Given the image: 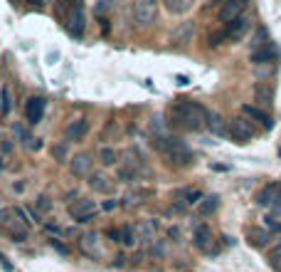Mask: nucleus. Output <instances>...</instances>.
Returning <instances> with one entry per match:
<instances>
[{
    "label": "nucleus",
    "mask_w": 281,
    "mask_h": 272,
    "mask_svg": "<svg viewBox=\"0 0 281 272\" xmlns=\"http://www.w3.org/2000/svg\"><path fill=\"white\" fill-rule=\"evenodd\" d=\"M247 5H249V0H225L220 5V23H225V25L234 23L237 18L244 15Z\"/></svg>",
    "instance_id": "obj_8"
},
{
    "label": "nucleus",
    "mask_w": 281,
    "mask_h": 272,
    "mask_svg": "<svg viewBox=\"0 0 281 272\" xmlns=\"http://www.w3.org/2000/svg\"><path fill=\"white\" fill-rule=\"evenodd\" d=\"M249 28H252V23H249V18H247V15L237 18L234 23H229V25H225V30H227V40H232V42L242 40V37H244V35L249 32Z\"/></svg>",
    "instance_id": "obj_13"
},
{
    "label": "nucleus",
    "mask_w": 281,
    "mask_h": 272,
    "mask_svg": "<svg viewBox=\"0 0 281 272\" xmlns=\"http://www.w3.org/2000/svg\"><path fill=\"white\" fill-rule=\"evenodd\" d=\"M210 47H217V45H222L227 40V30H215V32H210Z\"/></svg>",
    "instance_id": "obj_30"
},
{
    "label": "nucleus",
    "mask_w": 281,
    "mask_h": 272,
    "mask_svg": "<svg viewBox=\"0 0 281 272\" xmlns=\"http://www.w3.org/2000/svg\"><path fill=\"white\" fill-rule=\"evenodd\" d=\"M89 186L94 188V191H99V193H111V181L104 176V173H89Z\"/></svg>",
    "instance_id": "obj_22"
},
{
    "label": "nucleus",
    "mask_w": 281,
    "mask_h": 272,
    "mask_svg": "<svg viewBox=\"0 0 281 272\" xmlns=\"http://www.w3.org/2000/svg\"><path fill=\"white\" fill-rule=\"evenodd\" d=\"M266 228H269L271 233H281V223L276 218H266Z\"/></svg>",
    "instance_id": "obj_33"
},
{
    "label": "nucleus",
    "mask_w": 281,
    "mask_h": 272,
    "mask_svg": "<svg viewBox=\"0 0 281 272\" xmlns=\"http://www.w3.org/2000/svg\"><path fill=\"white\" fill-rule=\"evenodd\" d=\"M193 35H195V25H193V23H185L183 28H178V30L173 32V42L183 45V42H188Z\"/></svg>",
    "instance_id": "obj_26"
},
{
    "label": "nucleus",
    "mask_w": 281,
    "mask_h": 272,
    "mask_svg": "<svg viewBox=\"0 0 281 272\" xmlns=\"http://www.w3.org/2000/svg\"><path fill=\"white\" fill-rule=\"evenodd\" d=\"M254 97H256V102H259V104H264V107H269V104L274 102V89H271L269 84H264V82H259V84L254 87Z\"/></svg>",
    "instance_id": "obj_23"
},
{
    "label": "nucleus",
    "mask_w": 281,
    "mask_h": 272,
    "mask_svg": "<svg viewBox=\"0 0 281 272\" xmlns=\"http://www.w3.org/2000/svg\"><path fill=\"white\" fill-rule=\"evenodd\" d=\"M32 3H37V5H42V0H32Z\"/></svg>",
    "instance_id": "obj_39"
},
{
    "label": "nucleus",
    "mask_w": 281,
    "mask_h": 272,
    "mask_svg": "<svg viewBox=\"0 0 281 272\" xmlns=\"http://www.w3.org/2000/svg\"><path fill=\"white\" fill-rule=\"evenodd\" d=\"M67 211H69V215H72L77 223H89V220L96 215L99 208H96V203H94V201H89V198H77L74 203H69V208H67Z\"/></svg>",
    "instance_id": "obj_6"
},
{
    "label": "nucleus",
    "mask_w": 281,
    "mask_h": 272,
    "mask_svg": "<svg viewBox=\"0 0 281 272\" xmlns=\"http://www.w3.org/2000/svg\"><path fill=\"white\" fill-rule=\"evenodd\" d=\"M136 230L140 233V240H151L153 238V223H140V225H136Z\"/></svg>",
    "instance_id": "obj_31"
},
{
    "label": "nucleus",
    "mask_w": 281,
    "mask_h": 272,
    "mask_svg": "<svg viewBox=\"0 0 281 272\" xmlns=\"http://www.w3.org/2000/svg\"><path fill=\"white\" fill-rule=\"evenodd\" d=\"M69 32L74 35V37H82L86 30V18H84V5H82V0H77L72 8H69Z\"/></svg>",
    "instance_id": "obj_9"
},
{
    "label": "nucleus",
    "mask_w": 281,
    "mask_h": 272,
    "mask_svg": "<svg viewBox=\"0 0 281 272\" xmlns=\"http://www.w3.org/2000/svg\"><path fill=\"white\" fill-rule=\"evenodd\" d=\"M86 131H89V119L79 117V119H74V121L67 124L64 136H67V141H82V139L86 136Z\"/></svg>",
    "instance_id": "obj_14"
},
{
    "label": "nucleus",
    "mask_w": 281,
    "mask_h": 272,
    "mask_svg": "<svg viewBox=\"0 0 281 272\" xmlns=\"http://www.w3.org/2000/svg\"><path fill=\"white\" fill-rule=\"evenodd\" d=\"M227 124H229V139L237 141V144H247V141H252L254 136H256V126H254V121L247 114L234 117Z\"/></svg>",
    "instance_id": "obj_3"
},
{
    "label": "nucleus",
    "mask_w": 281,
    "mask_h": 272,
    "mask_svg": "<svg viewBox=\"0 0 281 272\" xmlns=\"http://www.w3.org/2000/svg\"><path fill=\"white\" fill-rule=\"evenodd\" d=\"M133 18L138 25H153L158 18V0H133Z\"/></svg>",
    "instance_id": "obj_4"
},
{
    "label": "nucleus",
    "mask_w": 281,
    "mask_h": 272,
    "mask_svg": "<svg viewBox=\"0 0 281 272\" xmlns=\"http://www.w3.org/2000/svg\"><path fill=\"white\" fill-rule=\"evenodd\" d=\"M79 247H82V252H84L86 257H94V260H101V257L106 255V250H104L101 238H99V233H96V230L84 233V235H82V240H79Z\"/></svg>",
    "instance_id": "obj_7"
},
{
    "label": "nucleus",
    "mask_w": 281,
    "mask_h": 272,
    "mask_svg": "<svg viewBox=\"0 0 281 272\" xmlns=\"http://www.w3.org/2000/svg\"><path fill=\"white\" fill-rule=\"evenodd\" d=\"M269 265H271L274 272H281V247H274L269 252Z\"/></svg>",
    "instance_id": "obj_29"
},
{
    "label": "nucleus",
    "mask_w": 281,
    "mask_h": 272,
    "mask_svg": "<svg viewBox=\"0 0 281 272\" xmlns=\"http://www.w3.org/2000/svg\"><path fill=\"white\" fill-rule=\"evenodd\" d=\"M153 144H156V149H158V151L166 156V161H168L170 166L185 168V166H190V163H193V153H190V149H188L180 139L156 136V139H153Z\"/></svg>",
    "instance_id": "obj_2"
},
{
    "label": "nucleus",
    "mask_w": 281,
    "mask_h": 272,
    "mask_svg": "<svg viewBox=\"0 0 281 272\" xmlns=\"http://www.w3.org/2000/svg\"><path fill=\"white\" fill-rule=\"evenodd\" d=\"M106 5H111V0H101V8H106Z\"/></svg>",
    "instance_id": "obj_38"
},
{
    "label": "nucleus",
    "mask_w": 281,
    "mask_h": 272,
    "mask_svg": "<svg viewBox=\"0 0 281 272\" xmlns=\"http://www.w3.org/2000/svg\"><path fill=\"white\" fill-rule=\"evenodd\" d=\"M210 112L193 99H178L170 107V124L180 131H200L207 126Z\"/></svg>",
    "instance_id": "obj_1"
},
{
    "label": "nucleus",
    "mask_w": 281,
    "mask_h": 272,
    "mask_svg": "<svg viewBox=\"0 0 281 272\" xmlns=\"http://www.w3.org/2000/svg\"><path fill=\"white\" fill-rule=\"evenodd\" d=\"M193 240L200 250H205V252H212V230L207 228V225H200L195 230V235H193Z\"/></svg>",
    "instance_id": "obj_16"
},
{
    "label": "nucleus",
    "mask_w": 281,
    "mask_h": 272,
    "mask_svg": "<svg viewBox=\"0 0 281 272\" xmlns=\"http://www.w3.org/2000/svg\"><path fill=\"white\" fill-rule=\"evenodd\" d=\"M99 161H101L104 166H113V163H118V151L111 149V146H104V149L99 151Z\"/></svg>",
    "instance_id": "obj_27"
},
{
    "label": "nucleus",
    "mask_w": 281,
    "mask_h": 272,
    "mask_svg": "<svg viewBox=\"0 0 281 272\" xmlns=\"http://www.w3.org/2000/svg\"><path fill=\"white\" fill-rule=\"evenodd\" d=\"M217 206H220L217 196H202V201L197 203V211H200V215H212L217 211Z\"/></svg>",
    "instance_id": "obj_24"
},
{
    "label": "nucleus",
    "mask_w": 281,
    "mask_h": 272,
    "mask_svg": "<svg viewBox=\"0 0 281 272\" xmlns=\"http://www.w3.org/2000/svg\"><path fill=\"white\" fill-rule=\"evenodd\" d=\"M0 265H3V270H5V272H13V270H15V267L10 265V260H8L3 252H0Z\"/></svg>",
    "instance_id": "obj_35"
},
{
    "label": "nucleus",
    "mask_w": 281,
    "mask_h": 272,
    "mask_svg": "<svg viewBox=\"0 0 281 272\" xmlns=\"http://www.w3.org/2000/svg\"><path fill=\"white\" fill-rule=\"evenodd\" d=\"M10 153H13V141L3 136V144H0V168H5L10 163Z\"/></svg>",
    "instance_id": "obj_28"
},
{
    "label": "nucleus",
    "mask_w": 281,
    "mask_h": 272,
    "mask_svg": "<svg viewBox=\"0 0 281 272\" xmlns=\"http://www.w3.org/2000/svg\"><path fill=\"white\" fill-rule=\"evenodd\" d=\"M37 208H40V211H50V208H52L50 198H47V196H40V198H37Z\"/></svg>",
    "instance_id": "obj_34"
},
{
    "label": "nucleus",
    "mask_w": 281,
    "mask_h": 272,
    "mask_svg": "<svg viewBox=\"0 0 281 272\" xmlns=\"http://www.w3.org/2000/svg\"><path fill=\"white\" fill-rule=\"evenodd\" d=\"M0 112H3V114L10 112V89H8V87L0 92Z\"/></svg>",
    "instance_id": "obj_32"
},
{
    "label": "nucleus",
    "mask_w": 281,
    "mask_h": 272,
    "mask_svg": "<svg viewBox=\"0 0 281 272\" xmlns=\"http://www.w3.org/2000/svg\"><path fill=\"white\" fill-rule=\"evenodd\" d=\"M256 203L264 208L281 213V183H266L259 193H256Z\"/></svg>",
    "instance_id": "obj_5"
},
{
    "label": "nucleus",
    "mask_w": 281,
    "mask_h": 272,
    "mask_svg": "<svg viewBox=\"0 0 281 272\" xmlns=\"http://www.w3.org/2000/svg\"><path fill=\"white\" fill-rule=\"evenodd\" d=\"M3 225L8 228V233H10L15 240L23 242L25 238H28V223H25V220H8V218H5V223H3Z\"/></svg>",
    "instance_id": "obj_18"
},
{
    "label": "nucleus",
    "mask_w": 281,
    "mask_h": 272,
    "mask_svg": "<svg viewBox=\"0 0 281 272\" xmlns=\"http://www.w3.org/2000/svg\"><path fill=\"white\" fill-rule=\"evenodd\" d=\"M72 173L74 176H89V171H91V156L89 153H79V156H74L72 158Z\"/></svg>",
    "instance_id": "obj_17"
},
{
    "label": "nucleus",
    "mask_w": 281,
    "mask_h": 272,
    "mask_svg": "<svg viewBox=\"0 0 281 272\" xmlns=\"http://www.w3.org/2000/svg\"><path fill=\"white\" fill-rule=\"evenodd\" d=\"M163 3H166L168 13H173V15H185L195 5V0H163Z\"/></svg>",
    "instance_id": "obj_20"
},
{
    "label": "nucleus",
    "mask_w": 281,
    "mask_h": 272,
    "mask_svg": "<svg viewBox=\"0 0 281 272\" xmlns=\"http://www.w3.org/2000/svg\"><path fill=\"white\" fill-rule=\"evenodd\" d=\"M207 129H210L215 136H225V134H229V124H227L220 114H210V119H207Z\"/></svg>",
    "instance_id": "obj_21"
},
{
    "label": "nucleus",
    "mask_w": 281,
    "mask_h": 272,
    "mask_svg": "<svg viewBox=\"0 0 281 272\" xmlns=\"http://www.w3.org/2000/svg\"><path fill=\"white\" fill-rule=\"evenodd\" d=\"M45 107H47V102L42 99V97H32L28 99V104H25V119L35 126V124H40L42 117H45Z\"/></svg>",
    "instance_id": "obj_11"
},
{
    "label": "nucleus",
    "mask_w": 281,
    "mask_h": 272,
    "mask_svg": "<svg viewBox=\"0 0 281 272\" xmlns=\"http://www.w3.org/2000/svg\"><path fill=\"white\" fill-rule=\"evenodd\" d=\"M118 206H121L118 201H106V203H104V211H116Z\"/></svg>",
    "instance_id": "obj_36"
},
{
    "label": "nucleus",
    "mask_w": 281,
    "mask_h": 272,
    "mask_svg": "<svg viewBox=\"0 0 281 272\" xmlns=\"http://www.w3.org/2000/svg\"><path fill=\"white\" fill-rule=\"evenodd\" d=\"M109 238H111L113 242L126 245V247H133L136 240H138V230H136L133 225H121V228H111V230H109Z\"/></svg>",
    "instance_id": "obj_10"
},
{
    "label": "nucleus",
    "mask_w": 281,
    "mask_h": 272,
    "mask_svg": "<svg viewBox=\"0 0 281 272\" xmlns=\"http://www.w3.org/2000/svg\"><path fill=\"white\" fill-rule=\"evenodd\" d=\"M64 151H67V146H64V144H62V146H57V149H52V153H57V156H59V158H62V156H64Z\"/></svg>",
    "instance_id": "obj_37"
},
{
    "label": "nucleus",
    "mask_w": 281,
    "mask_h": 272,
    "mask_svg": "<svg viewBox=\"0 0 281 272\" xmlns=\"http://www.w3.org/2000/svg\"><path fill=\"white\" fill-rule=\"evenodd\" d=\"M276 60H279V50H276L271 42L261 45L259 50H252V62L254 64H274Z\"/></svg>",
    "instance_id": "obj_12"
},
{
    "label": "nucleus",
    "mask_w": 281,
    "mask_h": 272,
    "mask_svg": "<svg viewBox=\"0 0 281 272\" xmlns=\"http://www.w3.org/2000/svg\"><path fill=\"white\" fill-rule=\"evenodd\" d=\"M15 134L20 136V144H23L25 149H40V141H37V139H32V134H30L23 124H15Z\"/></svg>",
    "instance_id": "obj_25"
},
{
    "label": "nucleus",
    "mask_w": 281,
    "mask_h": 272,
    "mask_svg": "<svg viewBox=\"0 0 281 272\" xmlns=\"http://www.w3.org/2000/svg\"><path fill=\"white\" fill-rule=\"evenodd\" d=\"M242 114H247L249 119L254 121V124H259L261 129H271L274 126V121H271V117L261 109V107H252V104H244L242 107Z\"/></svg>",
    "instance_id": "obj_15"
},
{
    "label": "nucleus",
    "mask_w": 281,
    "mask_h": 272,
    "mask_svg": "<svg viewBox=\"0 0 281 272\" xmlns=\"http://www.w3.org/2000/svg\"><path fill=\"white\" fill-rule=\"evenodd\" d=\"M247 240H249V245H254V247H266V245H269V240H271V235H269V230L252 228V230L247 233Z\"/></svg>",
    "instance_id": "obj_19"
}]
</instances>
